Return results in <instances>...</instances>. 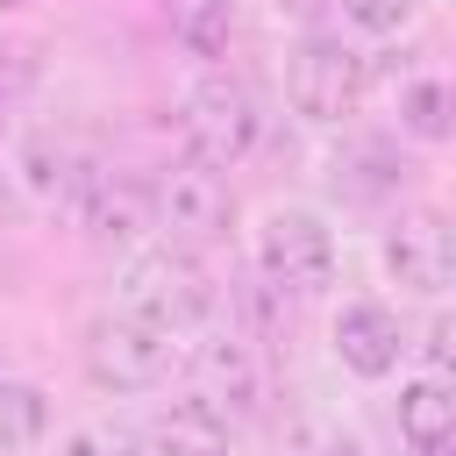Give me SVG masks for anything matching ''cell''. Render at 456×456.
<instances>
[{
	"label": "cell",
	"instance_id": "6da1fadb",
	"mask_svg": "<svg viewBox=\"0 0 456 456\" xmlns=\"http://www.w3.org/2000/svg\"><path fill=\"white\" fill-rule=\"evenodd\" d=\"M121 306H128L135 321L164 328V335H192V328L214 321L221 285H214V271L200 264V249L157 242V249H142V256L121 271Z\"/></svg>",
	"mask_w": 456,
	"mask_h": 456
},
{
	"label": "cell",
	"instance_id": "7a4b0ae2",
	"mask_svg": "<svg viewBox=\"0 0 456 456\" xmlns=\"http://www.w3.org/2000/svg\"><path fill=\"white\" fill-rule=\"evenodd\" d=\"M264 93L242 78V71H207L185 100V135H192V157L214 164V171H235L264 150Z\"/></svg>",
	"mask_w": 456,
	"mask_h": 456
},
{
	"label": "cell",
	"instance_id": "3957f363",
	"mask_svg": "<svg viewBox=\"0 0 456 456\" xmlns=\"http://www.w3.org/2000/svg\"><path fill=\"white\" fill-rule=\"evenodd\" d=\"M171 356L178 342L150 321H135L128 306H107L86 321V342H78V363L100 392H157L171 378Z\"/></svg>",
	"mask_w": 456,
	"mask_h": 456
},
{
	"label": "cell",
	"instance_id": "277c9868",
	"mask_svg": "<svg viewBox=\"0 0 456 456\" xmlns=\"http://www.w3.org/2000/svg\"><path fill=\"white\" fill-rule=\"evenodd\" d=\"M335 228L314 214V207H271L264 228H256V271L271 292H292V299H314L335 285Z\"/></svg>",
	"mask_w": 456,
	"mask_h": 456
},
{
	"label": "cell",
	"instance_id": "5b68a950",
	"mask_svg": "<svg viewBox=\"0 0 456 456\" xmlns=\"http://www.w3.org/2000/svg\"><path fill=\"white\" fill-rule=\"evenodd\" d=\"M363 86H370V57L349 50L342 36H299V50L285 57V100H292V114H306V121H342V114H356Z\"/></svg>",
	"mask_w": 456,
	"mask_h": 456
},
{
	"label": "cell",
	"instance_id": "8992f818",
	"mask_svg": "<svg viewBox=\"0 0 456 456\" xmlns=\"http://www.w3.org/2000/svg\"><path fill=\"white\" fill-rule=\"evenodd\" d=\"M150 192H157V228H171V242H185V249H207L235 228V192L200 157H178Z\"/></svg>",
	"mask_w": 456,
	"mask_h": 456
},
{
	"label": "cell",
	"instance_id": "52a82bcc",
	"mask_svg": "<svg viewBox=\"0 0 456 456\" xmlns=\"http://www.w3.org/2000/svg\"><path fill=\"white\" fill-rule=\"evenodd\" d=\"M192 378H200V399L228 420H256L264 399H271V370H264V349L256 335L242 328H207L200 349H192Z\"/></svg>",
	"mask_w": 456,
	"mask_h": 456
},
{
	"label": "cell",
	"instance_id": "ba28073f",
	"mask_svg": "<svg viewBox=\"0 0 456 456\" xmlns=\"http://www.w3.org/2000/svg\"><path fill=\"white\" fill-rule=\"evenodd\" d=\"M378 249H385V271H392L406 292H420V299H442L449 278H456V235H449V221H442L435 207L399 214Z\"/></svg>",
	"mask_w": 456,
	"mask_h": 456
},
{
	"label": "cell",
	"instance_id": "9c48e42d",
	"mask_svg": "<svg viewBox=\"0 0 456 456\" xmlns=\"http://www.w3.org/2000/svg\"><path fill=\"white\" fill-rule=\"evenodd\" d=\"M71 200H78V221L100 249H135L157 228V192L128 171H86Z\"/></svg>",
	"mask_w": 456,
	"mask_h": 456
},
{
	"label": "cell",
	"instance_id": "30bf717a",
	"mask_svg": "<svg viewBox=\"0 0 456 456\" xmlns=\"http://www.w3.org/2000/svg\"><path fill=\"white\" fill-rule=\"evenodd\" d=\"M328 335H335V363L356 370V378H392L399 356H406V328L385 299H342Z\"/></svg>",
	"mask_w": 456,
	"mask_h": 456
},
{
	"label": "cell",
	"instance_id": "8fae6325",
	"mask_svg": "<svg viewBox=\"0 0 456 456\" xmlns=\"http://www.w3.org/2000/svg\"><path fill=\"white\" fill-rule=\"evenodd\" d=\"M142 449H150V456H235V420L214 413V406L192 392V399H171V406L157 413V428H150Z\"/></svg>",
	"mask_w": 456,
	"mask_h": 456
},
{
	"label": "cell",
	"instance_id": "7c38bea8",
	"mask_svg": "<svg viewBox=\"0 0 456 456\" xmlns=\"http://www.w3.org/2000/svg\"><path fill=\"white\" fill-rule=\"evenodd\" d=\"M399 442L413 449V456H449V442H456V392H449V378H413L406 392H399Z\"/></svg>",
	"mask_w": 456,
	"mask_h": 456
},
{
	"label": "cell",
	"instance_id": "4fadbf2b",
	"mask_svg": "<svg viewBox=\"0 0 456 456\" xmlns=\"http://www.w3.org/2000/svg\"><path fill=\"white\" fill-rule=\"evenodd\" d=\"M406 185V157L385 142V135H356L335 150V192L349 200H392Z\"/></svg>",
	"mask_w": 456,
	"mask_h": 456
},
{
	"label": "cell",
	"instance_id": "5bb4252c",
	"mask_svg": "<svg viewBox=\"0 0 456 456\" xmlns=\"http://www.w3.org/2000/svg\"><path fill=\"white\" fill-rule=\"evenodd\" d=\"M164 21L185 57H228L235 43V0H164Z\"/></svg>",
	"mask_w": 456,
	"mask_h": 456
},
{
	"label": "cell",
	"instance_id": "9a60e30c",
	"mask_svg": "<svg viewBox=\"0 0 456 456\" xmlns=\"http://www.w3.org/2000/svg\"><path fill=\"white\" fill-rule=\"evenodd\" d=\"M14 164H21V185H28L43 207L71 200V192H78V178H86V164H78L57 135H43V128H36V135H21V157H14Z\"/></svg>",
	"mask_w": 456,
	"mask_h": 456
},
{
	"label": "cell",
	"instance_id": "2e32d148",
	"mask_svg": "<svg viewBox=\"0 0 456 456\" xmlns=\"http://www.w3.org/2000/svg\"><path fill=\"white\" fill-rule=\"evenodd\" d=\"M50 435V392L28 378H0V449H36Z\"/></svg>",
	"mask_w": 456,
	"mask_h": 456
},
{
	"label": "cell",
	"instance_id": "e0dca14e",
	"mask_svg": "<svg viewBox=\"0 0 456 456\" xmlns=\"http://www.w3.org/2000/svg\"><path fill=\"white\" fill-rule=\"evenodd\" d=\"M399 128L420 135V142H442L449 135V78L442 71H420L399 86Z\"/></svg>",
	"mask_w": 456,
	"mask_h": 456
},
{
	"label": "cell",
	"instance_id": "ac0fdd59",
	"mask_svg": "<svg viewBox=\"0 0 456 456\" xmlns=\"http://www.w3.org/2000/svg\"><path fill=\"white\" fill-rule=\"evenodd\" d=\"M57 456H150V449H142V435L121 428V420H78V428L57 442Z\"/></svg>",
	"mask_w": 456,
	"mask_h": 456
},
{
	"label": "cell",
	"instance_id": "d6986e66",
	"mask_svg": "<svg viewBox=\"0 0 456 456\" xmlns=\"http://www.w3.org/2000/svg\"><path fill=\"white\" fill-rule=\"evenodd\" d=\"M342 21L363 36H399L413 21V0H342Z\"/></svg>",
	"mask_w": 456,
	"mask_h": 456
},
{
	"label": "cell",
	"instance_id": "ffe728a7",
	"mask_svg": "<svg viewBox=\"0 0 456 456\" xmlns=\"http://www.w3.org/2000/svg\"><path fill=\"white\" fill-rule=\"evenodd\" d=\"M428 363H435V378L449 370V321L435 314V328H428Z\"/></svg>",
	"mask_w": 456,
	"mask_h": 456
}]
</instances>
